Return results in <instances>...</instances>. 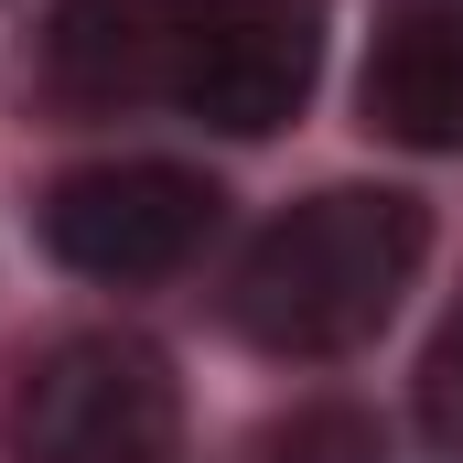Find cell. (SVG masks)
Returning a JSON list of instances; mask_svg holds the SVG:
<instances>
[{"label": "cell", "mask_w": 463, "mask_h": 463, "mask_svg": "<svg viewBox=\"0 0 463 463\" xmlns=\"http://www.w3.org/2000/svg\"><path fill=\"white\" fill-rule=\"evenodd\" d=\"M313 0H65L43 22V98L76 118L173 109L194 129L259 140L313 98Z\"/></svg>", "instance_id": "cell-1"}, {"label": "cell", "mask_w": 463, "mask_h": 463, "mask_svg": "<svg viewBox=\"0 0 463 463\" xmlns=\"http://www.w3.org/2000/svg\"><path fill=\"white\" fill-rule=\"evenodd\" d=\"M431 259V216L399 184H335L248 237L227 313L259 355H355Z\"/></svg>", "instance_id": "cell-2"}, {"label": "cell", "mask_w": 463, "mask_h": 463, "mask_svg": "<svg viewBox=\"0 0 463 463\" xmlns=\"http://www.w3.org/2000/svg\"><path fill=\"white\" fill-rule=\"evenodd\" d=\"M0 442H11V463H173L184 388H173L162 345H140V335H65L54 355L22 366Z\"/></svg>", "instance_id": "cell-3"}, {"label": "cell", "mask_w": 463, "mask_h": 463, "mask_svg": "<svg viewBox=\"0 0 463 463\" xmlns=\"http://www.w3.org/2000/svg\"><path fill=\"white\" fill-rule=\"evenodd\" d=\"M216 184L194 162H87L43 194V248L76 280H173L205 237H216Z\"/></svg>", "instance_id": "cell-4"}, {"label": "cell", "mask_w": 463, "mask_h": 463, "mask_svg": "<svg viewBox=\"0 0 463 463\" xmlns=\"http://www.w3.org/2000/svg\"><path fill=\"white\" fill-rule=\"evenodd\" d=\"M355 109L399 151H463V0H388Z\"/></svg>", "instance_id": "cell-5"}, {"label": "cell", "mask_w": 463, "mask_h": 463, "mask_svg": "<svg viewBox=\"0 0 463 463\" xmlns=\"http://www.w3.org/2000/svg\"><path fill=\"white\" fill-rule=\"evenodd\" d=\"M269 463H377V420L366 410H291L269 431Z\"/></svg>", "instance_id": "cell-6"}, {"label": "cell", "mask_w": 463, "mask_h": 463, "mask_svg": "<svg viewBox=\"0 0 463 463\" xmlns=\"http://www.w3.org/2000/svg\"><path fill=\"white\" fill-rule=\"evenodd\" d=\"M420 431H431L442 463H463V324L420 355Z\"/></svg>", "instance_id": "cell-7"}]
</instances>
